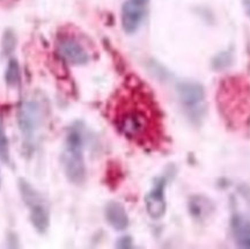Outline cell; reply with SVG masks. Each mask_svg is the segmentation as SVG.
Returning <instances> with one entry per match:
<instances>
[{
	"label": "cell",
	"mask_w": 250,
	"mask_h": 249,
	"mask_svg": "<svg viewBox=\"0 0 250 249\" xmlns=\"http://www.w3.org/2000/svg\"><path fill=\"white\" fill-rule=\"evenodd\" d=\"M112 122L118 132L144 147H155L162 139L159 110L148 92L139 85L127 86L112 107Z\"/></svg>",
	"instance_id": "1"
},
{
	"label": "cell",
	"mask_w": 250,
	"mask_h": 249,
	"mask_svg": "<svg viewBox=\"0 0 250 249\" xmlns=\"http://www.w3.org/2000/svg\"><path fill=\"white\" fill-rule=\"evenodd\" d=\"M221 114L234 129H246L250 124V86L242 78H230L221 83L218 94Z\"/></svg>",
	"instance_id": "2"
},
{
	"label": "cell",
	"mask_w": 250,
	"mask_h": 249,
	"mask_svg": "<svg viewBox=\"0 0 250 249\" xmlns=\"http://www.w3.org/2000/svg\"><path fill=\"white\" fill-rule=\"evenodd\" d=\"M62 165L67 179L74 185H81L86 177V165L83 158V136L80 127L68 130L62 151Z\"/></svg>",
	"instance_id": "3"
},
{
	"label": "cell",
	"mask_w": 250,
	"mask_h": 249,
	"mask_svg": "<svg viewBox=\"0 0 250 249\" xmlns=\"http://www.w3.org/2000/svg\"><path fill=\"white\" fill-rule=\"evenodd\" d=\"M43 107L35 99H30L21 104L19 110V126L22 132L24 143L33 144L43 123Z\"/></svg>",
	"instance_id": "4"
},
{
	"label": "cell",
	"mask_w": 250,
	"mask_h": 249,
	"mask_svg": "<svg viewBox=\"0 0 250 249\" xmlns=\"http://www.w3.org/2000/svg\"><path fill=\"white\" fill-rule=\"evenodd\" d=\"M21 196L24 203L30 208V222L35 227L36 231L44 233L50 225V213L48 208L41 201L36 191L31 188V186L24 180L19 181Z\"/></svg>",
	"instance_id": "5"
},
{
	"label": "cell",
	"mask_w": 250,
	"mask_h": 249,
	"mask_svg": "<svg viewBox=\"0 0 250 249\" xmlns=\"http://www.w3.org/2000/svg\"><path fill=\"white\" fill-rule=\"evenodd\" d=\"M177 94L184 109L190 116L197 118L203 111V104L205 100V89L199 83L181 82L177 85Z\"/></svg>",
	"instance_id": "6"
},
{
	"label": "cell",
	"mask_w": 250,
	"mask_h": 249,
	"mask_svg": "<svg viewBox=\"0 0 250 249\" xmlns=\"http://www.w3.org/2000/svg\"><path fill=\"white\" fill-rule=\"evenodd\" d=\"M149 0H126L122 7V27L126 34H134L147 13Z\"/></svg>",
	"instance_id": "7"
},
{
	"label": "cell",
	"mask_w": 250,
	"mask_h": 249,
	"mask_svg": "<svg viewBox=\"0 0 250 249\" xmlns=\"http://www.w3.org/2000/svg\"><path fill=\"white\" fill-rule=\"evenodd\" d=\"M57 50L61 57L71 65H85L89 62V54L80 41L72 36L59 37Z\"/></svg>",
	"instance_id": "8"
},
{
	"label": "cell",
	"mask_w": 250,
	"mask_h": 249,
	"mask_svg": "<svg viewBox=\"0 0 250 249\" xmlns=\"http://www.w3.org/2000/svg\"><path fill=\"white\" fill-rule=\"evenodd\" d=\"M166 179L158 177L153 183L152 189L147 192L145 197L146 211L152 219H160L165 216L167 210V202H166Z\"/></svg>",
	"instance_id": "9"
},
{
	"label": "cell",
	"mask_w": 250,
	"mask_h": 249,
	"mask_svg": "<svg viewBox=\"0 0 250 249\" xmlns=\"http://www.w3.org/2000/svg\"><path fill=\"white\" fill-rule=\"evenodd\" d=\"M230 231L239 248L250 249V220L245 216L235 213L230 219Z\"/></svg>",
	"instance_id": "10"
},
{
	"label": "cell",
	"mask_w": 250,
	"mask_h": 249,
	"mask_svg": "<svg viewBox=\"0 0 250 249\" xmlns=\"http://www.w3.org/2000/svg\"><path fill=\"white\" fill-rule=\"evenodd\" d=\"M104 216L109 225L116 231H125L129 227L130 220L126 210L118 202H109L105 205Z\"/></svg>",
	"instance_id": "11"
},
{
	"label": "cell",
	"mask_w": 250,
	"mask_h": 249,
	"mask_svg": "<svg viewBox=\"0 0 250 249\" xmlns=\"http://www.w3.org/2000/svg\"><path fill=\"white\" fill-rule=\"evenodd\" d=\"M233 55L229 51H221L212 58L211 65L214 71H224L232 65Z\"/></svg>",
	"instance_id": "12"
},
{
	"label": "cell",
	"mask_w": 250,
	"mask_h": 249,
	"mask_svg": "<svg viewBox=\"0 0 250 249\" xmlns=\"http://www.w3.org/2000/svg\"><path fill=\"white\" fill-rule=\"evenodd\" d=\"M20 79V68H19V64L15 59H11L8 62L7 68L5 72V80L8 86H15L19 83Z\"/></svg>",
	"instance_id": "13"
},
{
	"label": "cell",
	"mask_w": 250,
	"mask_h": 249,
	"mask_svg": "<svg viewBox=\"0 0 250 249\" xmlns=\"http://www.w3.org/2000/svg\"><path fill=\"white\" fill-rule=\"evenodd\" d=\"M0 160L4 164H9V161H11L9 142L1 126H0Z\"/></svg>",
	"instance_id": "14"
},
{
	"label": "cell",
	"mask_w": 250,
	"mask_h": 249,
	"mask_svg": "<svg viewBox=\"0 0 250 249\" xmlns=\"http://www.w3.org/2000/svg\"><path fill=\"white\" fill-rule=\"evenodd\" d=\"M15 45V39L14 34L11 30H7L5 33L4 39H2V50H4L5 54H11L13 51Z\"/></svg>",
	"instance_id": "15"
},
{
	"label": "cell",
	"mask_w": 250,
	"mask_h": 249,
	"mask_svg": "<svg viewBox=\"0 0 250 249\" xmlns=\"http://www.w3.org/2000/svg\"><path fill=\"white\" fill-rule=\"evenodd\" d=\"M117 247L122 249H130L132 248V238L129 235L122 236L117 240Z\"/></svg>",
	"instance_id": "16"
},
{
	"label": "cell",
	"mask_w": 250,
	"mask_h": 249,
	"mask_svg": "<svg viewBox=\"0 0 250 249\" xmlns=\"http://www.w3.org/2000/svg\"><path fill=\"white\" fill-rule=\"evenodd\" d=\"M242 5L243 8H245L246 14L250 18V0H242Z\"/></svg>",
	"instance_id": "17"
},
{
	"label": "cell",
	"mask_w": 250,
	"mask_h": 249,
	"mask_svg": "<svg viewBox=\"0 0 250 249\" xmlns=\"http://www.w3.org/2000/svg\"><path fill=\"white\" fill-rule=\"evenodd\" d=\"M0 186H1V177H0Z\"/></svg>",
	"instance_id": "18"
}]
</instances>
